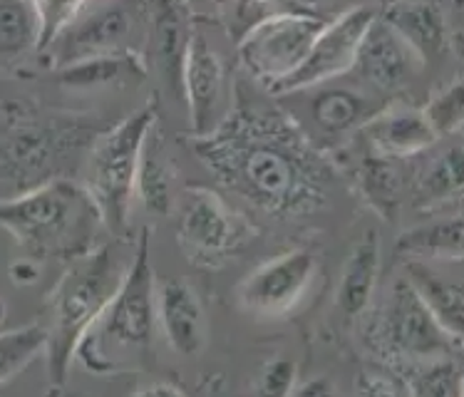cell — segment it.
I'll use <instances>...</instances> for the list:
<instances>
[{
  "instance_id": "f546056e",
  "label": "cell",
  "mask_w": 464,
  "mask_h": 397,
  "mask_svg": "<svg viewBox=\"0 0 464 397\" xmlns=\"http://www.w3.org/2000/svg\"><path fill=\"white\" fill-rule=\"evenodd\" d=\"M45 341L48 338L40 321L0 333V385H5L30 363L45 355Z\"/></svg>"
},
{
  "instance_id": "5b68a950",
  "label": "cell",
  "mask_w": 464,
  "mask_h": 397,
  "mask_svg": "<svg viewBox=\"0 0 464 397\" xmlns=\"http://www.w3.org/2000/svg\"><path fill=\"white\" fill-rule=\"evenodd\" d=\"M0 228L15 241L20 258L35 266H67L100 247V234L107 231L80 181H53L25 197L0 201Z\"/></svg>"
},
{
  "instance_id": "e575fe53",
  "label": "cell",
  "mask_w": 464,
  "mask_h": 397,
  "mask_svg": "<svg viewBox=\"0 0 464 397\" xmlns=\"http://www.w3.org/2000/svg\"><path fill=\"white\" fill-rule=\"evenodd\" d=\"M288 397H338V390H335V382L331 378L318 375V378L295 382V388L291 390Z\"/></svg>"
},
{
  "instance_id": "83f0119b",
  "label": "cell",
  "mask_w": 464,
  "mask_h": 397,
  "mask_svg": "<svg viewBox=\"0 0 464 397\" xmlns=\"http://www.w3.org/2000/svg\"><path fill=\"white\" fill-rule=\"evenodd\" d=\"M410 397H462V363L455 358H437L412 363L395 370Z\"/></svg>"
},
{
  "instance_id": "30bf717a",
  "label": "cell",
  "mask_w": 464,
  "mask_h": 397,
  "mask_svg": "<svg viewBox=\"0 0 464 397\" xmlns=\"http://www.w3.org/2000/svg\"><path fill=\"white\" fill-rule=\"evenodd\" d=\"M147 28V5L130 3H82L72 23L60 38L45 50L40 63L50 73L75 65L82 60L124 53H142L132 45V38Z\"/></svg>"
},
{
  "instance_id": "ac0fdd59",
  "label": "cell",
  "mask_w": 464,
  "mask_h": 397,
  "mask_svg": "<svg viewBox=\"0 0 464 397\" xmlns=\"http://www.w3.org/2000/svg\"><path fill=\"white\" fill-rule=\"evenodd\" d=\"M197 25V13L184 3H150L147 5V48L160 80L174 100H181V70L189 50L191 30ZM147 63V65H150Z\"/></svg>"
},
{
  "instance_id": "d590c367",
  "label": "cell",
  "mask_w": 464,
  "mask_h": 397,
  "mask_svg": "<svg viewBox=\"0 0 464 397\" xmlns=\"http://www.w3.org/2000/svg\"><path fill=\"white\" fill-rule=\"evenodd\" d=\"M132 397H189L179 385H174V382H150V385H144L134 392Z\"/></svg>"
},
{
  "instance_id": "6da1fadb",
  "label": "cell",
  "mask_w": 464,
  "mask_h": 397,
  "mask_svg": "<svg viewBox=\"0 0 464 397\" xmlns=\"http://www.w3.org/2000/svg\"><path fill=\"white\" fill-rule=\"evenodd\" d=\"M211 177L256 214L298 221L318 214L338 179V164L305 137L276 97L254 95L241 80L231 87L227 117L194 140Z\"/></svg>"
},
{
  "instance_id": "7a4b0ae2",
  "label": "cell",
  "mask_w": 464,
  "mask_h": 397,
  "mask_svg": "<svg viewBox=\"0 0 464 397\" xmlns=\"http://www.w3.org/2000/svg\"><path fill=\"white\" fill-rule=\"evenodd\" d=\"M107 124L97 112L43 104L38 97L0 102V201L53 181H80L87 154Z\"/></svg>"
},
{
  "instance_id": "d6a6232c",
  "label": "cell",
  "mask_w": 464,
  "mask_h": 397,
  "mask_svg": "<svg viewBox=\"0 0 464 397\" xmlns=\"http://www.w3.org/2000/svg\"><path fill=\"white\" fill-rule=\"evenodd\" d=\"M355 397H410L405 382L395 370L370 363L355 375Z\"/></svg>"
},
{
  "instance_id": "5bb4252c",
  "label": "cell",
  "mask_w": 464,
  "mask_h": 397,
  "mask_svg": "<svg viewBox=\"0 0 464 397\" xmlns=\"http://www.w3.org/2000/svg\"><path fill=\"white\" fill-rule=\"evenodd\" d=\"M457 3H388L378 18L398 35L422 63H437L450 53L462 57V20L455 18Z\"/></svg>"
},
{
  "instance_id": "cb8c5ba5",
  "label": "cell",
  "mask_w": 464,
  "mask_h": 397,
  "mask_svg": "<svg viewBox=\"0 0 464 397\" xmlns=\"http://www.w3.org/2000/svg\"><path fill=\"white\" fill-rule=\"evenodd\" d=\"M395 261H445L459 264L462 261V214H435L422 224L400 231L395 238Z\"/></svg>"
},
{
  "instance_id": "e0dca14e",
  "label": "cell",
  "mask_w": 464,
  "mask_h": 397,
  "mask_svg": "<svg viewBox=\"0 0 464 397\" xmlns=\"http://www.w3.org/2000/svg\"><path fill=\"white\" fill-rule=\"evenodd\" d=\"M157 328L181 358H199L208 343L207 308L199 291L184 278H167L154 286Z\"/></svg>"
},
{
  "instance_id": "74e56055",
  "label": "cell",
  "mask_w": 464,
  "mask_h": 397,
  "mask_svg": "<svg viewBox=\"0 0 464 397\" xmlns=\"http://www.w3.org/2000/svg\"><path fill=\"white\" fill-rule=\"evenodd\" d=\"M45 397H63V392H45Z\"/></svg>"
},
{
  "instance_id": "8992f818",
  "label": "cell",
  "mask_w": 464,
  "mask_h": 397,
  "mask_svg": "<svg viewBox=\"0 0 464 397\" xmlns=\"http://www.w3.org/2000/svg\"><path fill=\"white\" fill-rule=\"evenodd\" d=\"M161 97L154 92L152 100L127 114L112 127H107L87 154L80 184L104 221L107 234L114 238H132L130 214H132L134 184L147 134L160 122Z\"/></svg>"
},
{
  "instance_id": "9c48e42d",
  "label": "cell",
  "mask_w": 464,
  "mask_h": 397,
  "mask_svg": "<svg viewBox=\"0 0 464 397\" xmlns=\"http://www.w3.org/2000/svg\"><path fill=\"white\" fill-rule=\"evenodd\" d=\"M343 10V8H341ZM341 10L315 3H288L285 10L266 18L238 43V63L248 80L264 92L294 75L308 50Z\"/></svg>"
},
{
  "instance_id": "d4e9b609",
  "label": "cell",
  "mask_w": 464,
  "mask_h": 397,
  "mask_svg": "<svg viewBox=\"0 0 464 397\" xmlns=\"http://www.w3.org/2000/svg\"><path fill=\"white\" fill-rule=\"evenodd\" d=\"M177 164L171 160L167 150V140L161 132L160 122L154 124L147 140H144L142 157H140V169H137V184H134V197L144 201V207L152 208L154 214H174L177 207Z\"/></svg>"
},
{
  "instance_id": "52a82bcc",
  "label": "cell",
  "mask_w": 464,
  "mask_h": 397,
  "mask_svg": "<svg viewBox=\"0 0 464 397\" xmlns=\"http://www.w3.org/2000/svg\"><path fill=\"white\" fill-rule=\"evenodd\" d=\"M365 318L362 338L378 355L380 365L390 370L462 353V343L442 331L402 274L390 281L382 301L370 305Z\"/></svg>"
},
{
  "instance_id": "2e32d148",
  "label": "cell",
  "mask_w": 464,
  "mask_h": 397,
  "mask_svg": "<svg viewBox=\"0 0 464 397\" xmlns=\"http://www.w3.org/2000/svg\"><path fill=\"white\" fill-rule=\"evenodd\" d=\"M420 67L422 63L417 60L415 53L375 15L358 48L351 73L362 85H368L370 92L395 97L410 85Z\"/></svg>"
},
{
  "instance_id": "836d02e7",
  "label": "cell",
  "mask_w": 464,
  "mask_h": 397,
  "mask_svg": "<svg viewBox=\"0 0 464 397\" xmlns=\"http://www.w3.org/2000/svg\"><path fill=\"white\" fill-rule=\"evenodd\" d=\"M82 3H35L40 18V57L60 38V33L72 23Z\"/></svg>"
},
{
  "instance_id": "d6986e66",
  "label": "cell",
  "mask_w": 464,
  "mask_h": 397,
  "mask_svg": "<svg viewBox=\"0 0 464 397\" xmlns=\"http://www.w3.org/2000/svg\"><path fill=\"white\" fill-rule=\"evenodd\" d=\"M368 150L388 160H415L435 147L440 140L430 130L420 107L402 100H388L358 132Z\"/></svg>"
},
{
  "instance_id": "277c9868",
  "label": "cell",
  "mask_w": 464,
  "mask_h": 397,
  "mask_svg": "<svg viewBox=\"0 0 464 397\" xmlns=\"http://www.w3.org/2000/svg\"><path fill=\"white\" fill-rule=\"evenodd\" d=\"M150 247L152 228H140L122 286L77 345L75 360L92 375L114 378L124 373H144L154 365L157 276L150 258Z\"/></svg>"
},
{
  "instance_id": "3957f363",
  "label": "cell",
  "mask_w": 464,
  "mask_h": 397,
  "mask_svg": "<svg viewBox=\"0 0 464 397\" xmlns=\"http://www.w3.org/2000/svg\"><path fill=\"white\" fill-rule=\"evenodd\" d=\"M134 254V238H110L65 266L45 295V360L48 392H63L67 373L85 333L122 286Z\"/></svg>"
},
{
  "instance_id": "ba28073f",
  "label": "cell",
  "mask_w": 464,
  "mask_h": 397,
  "mask_svg": "<svg viewBox=\"0 0 464 397\" xmlns=\"http://www.w3.org/2000/svg\"><path fill=\"white\" fill-rule=\"evenodd\" d=\"M174 234L191 264L217 271L246 251L258 237V227L217 189L189 184L177 197Z\"/></svg>"
},
{
  "instance_id": "f1b7e54d",
  "label": "cell",
  "mask_w": 464,
  "mask_h": 397,
  "mask_svg": "<svg viewBox=\"0 0 464 397\" xmlns=\"http://www.w3.org/2000/svg\"><path fill=\"white\" fill-rule=\"evenodd\" d=\"M420 110L425 114L427 124L435 132L437 140H455V137H459L464 124L462 75L450 77L447 82L437 85Z\"/></svg>"
},
{
  "instance_id": "603a6c76",
  "label": "cell",
  "mask_w": 464,
  "mask_h": 397,
  "mask_svg": "<svg viewBox=\"0 0 464 397\" xmlns=\"http://www.w3.org/2000/svg\"><path fill=\"white\" fill-rule=\"evenodd\" d=\"M351 177L353 187L358 189L370 211H375L388 224H398L408 187H405V179H402L395 160L380 157L362 144L358 157L353 161Z\"/></svg>"
},
{
  "instance_id": "44dd1931",
  "label": "cell",
  "mask_w": 464,
  "mask_h": 397,
  "mask_svg": "<svg viewBox=\"0 0 464 397\" xmlns=\"http://www.w3.org/2000/svg\"><path fill=\"white\" fill-rule=\"evenodd\" d=\"M380 271H382V247H380L378 228H365L351 247L333 295V305L341 321L355 323L368 313L378 291Z\"/></svg>"
},
{
  "instance_id": "9a60e30c",
  "label": "cell",
  "mask_w": 464,
  "mask_h": 397,
  "mask_svg": "<svg viewBox=\"0 0 464 397\" xmlns=\"http://www.w3.org/2000/svg\"><path fill=\"white\" fill-rule=\"evenodd\" d=\"M305 95H311L308 97V122L298 127L325 154H331L333 147L343 150V144L358 137L370 117L388 102V100L365 95L355 87L321 85L305 90Z\"/></svg>"
},
{
  "instance_id": "484cf974",
  "label": "cell",
  "mask_w": 464,
  "mask_h": 397,
  "mask_svg": "<svg viewBox=\"0 0 464 397\" xmlns=\"http://www.w3.org/2000/svg\"><path fill=\"white\" fill-rule=\"evenodd\" d=\"M150 73L144 53H124V55H107L82 60L75 65L50 73L57 85L75 92H92V90H110V87L140 85Z\"/></svg>"
},
{
  "instance_id": "8fae6325",
  "label": "cell",
  "mask_w": 464,
  "mask_h": 397,
  "mask_svg": "<svg viewBox=\"0 0 464 397\" xmlns=\"http://www.w3.org/2000/svg\"><path fill=\"white\" fill-rule=\"evenodd\" d=\"M318 271L321 261L311 248L298 247L274 256L237 286L238 308L261 321L284 318L304 303Z\"/></svg>"
},
{
  "instance_id": "7402d4cb",
  "label": "cell",
  "mask_w": 464,
  "mask_h": 397,
  "mask_svg": "<svg viewBox=\"0 0 464 397\" xmlns=\"http://www.w3.org/2000/svg\"><path fill=\"white\" fill-rule=\"evenodd\" d=\"M40 63V18L35 3L0 0V77H23Z\"/></svg>"
},
{
  "instance_id": "1f68e13d",
  "label": "cell",
  "mask_w": 464,
  "mask_h": 397,
  "mask_svg": "<svg viewBox=\"0 0 464 397\" xmlns=\"http://www.w3.org/2000/svg\"><path fill=\"white\" fill-rule=\"evenodd\" d=\"M298 382V363L294 358H271L261 365L251 385V397H288Z\"/></svg>"
},
{
  "instance_id": "4316f807",
  "label": "cell",
  "mask_w": 464,
  "mask_h": 397,
  "mask_svg": "<svg viewBox=\"0 0 464 397\" xmlns=\"http://www.w3.org/2000/svg\"><path fill=\"white\" fill-rule=\"evenodd\" d=\"M402 276L412 286L417 298L425 303V308L432 313L442 331L462 343L464 333V291L457 281H447L430 264L420 261H405L402 264Z\"/></svg>"
},
{
  "instance_id": "4dcf8cb0",
  "label": "cell",
  "mask_w": 464,
  "mask_h": 397,
  "mask_svg": "<svg viewBox=\"0 0 464 397\" xmlns=\"http://www.w3.org/2000/svg\"><path fill=\"white\" fill-rule=\"evenodd\" d=\"M285 5L288 3L266 0V3H221V5H214L211 10H214V23L221 25V30L238 48V43L246 38L251 30L261 25L266 18L285 10Z\"/></svg>"
},
{
  "instance_id": "7c38bea8",
  "label": "cell",
  "mask_w": 464,
  "mask_h": 397,
  "mask_svg": "<svg viewBox=\"0 0 464 397\" xmlns=\"http://www.w3.org/2000/svg\"><path fill=\"white\" fill-rule=\"evenodd\" d=\"M380 5H351L343 8L335 18L321 30V35L308 50L304 65L295 70L294 75L284 80L281 85H276L271 92L266 95L281 97L295 95V92H305L313 87H321L333 82L335 77L351 73L358 48H361L362 38L368 33L370 23L378 15Z\"/></svg>"
},
{
  "instance_id": "8d00e7d4",
  "label": "cell",
  "mask_w": 464,
  "mask_h": 397,
  "mask_svg": "<svg viewBox=\"0 0 464 397\" xmlns=\"http://www.w3.org/2000/svg\"><path fill=\"white\" fill-rule=\"evenodd\" d=\"M10 276H13V284H18V286L35 284L40 276V266L30 264V261H23V258H20L18 264H13V268H10Z\"/></svg>"
},
{
  "instance_id": "4fadbf2b",
  "label": "cell",
  "mask_w": 464,
  "mask_h": 397,
  "mask_svg": "<svg viewBox=\"0 0 464 397\" xmlns=\"http://www.w3.org/2000/svg\"><path fill=\"white\" fill-rule=\"evenodd\" d=\"M181 102L189 114L191 140H201L217 130L228 112V67L207 33L197 25L191 30L189 50L181 70Z\"/></svg>"
},
{
  "instance_id": "ffe728a7",
  "label": "cell",
  "mask_w": 464,
  "mask_h": 397,
  "mask_svg": "<svg viewBox=\"0 0 464 397\" xmlns=\"http://www.w3.org/2000/svg\"><path fill=\"white\" fill-rule=\"evenodd\" d=\"M437 147V144H435ZM435 147L420 154V164L410 171V198L417 211L425 214H455L462 204V144L450 140L445 150Z\"/></svg>"
}]
</instances>
